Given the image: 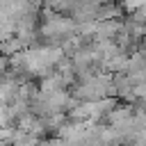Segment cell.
<instances>
[{"mask_svg": "<svg viewBox=\"0 0 146 146\" xmlns=\"http://www.w3.org/2000/svg\"><path fill=\"white\" fill-rule=\"evenodd\" d=\"M46 36H68L73 32V21L64 18V16H50L48 14V21L41 30Z\"/></svg>", "mask_w": 146, "mask_h": 146, "instance_id": "6da1fadb", "label": "cell"}, {"mask_svg": "<svg viewBox=\"0 0 146 146\" xmlns=\"http://www.w3.org/2000/svg\"><path fill=\"white\" fill-rule=\"evenodd\" d=\"M21 48H23V41L18 36H9V39H2L0 41V52L2 55H16Z\"/></svg>", "mask_w": 146, "mask_h": 146, "instance_id": "7a4b0ae2", "label": "cell"}]
</instances>
